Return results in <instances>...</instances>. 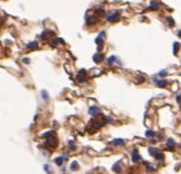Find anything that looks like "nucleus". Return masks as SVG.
<instances>
[{"mask_svg": "<svg viewBox=\"0 0 181 174\" xmlns=\"http://www.w3.org/2000/svg\"><path fill=\"white\" fill-rule=\"evenodd\" d=\"M121 19V14L118 12H111L106 16V20L108 22H116Z\"/></svg>", "mask_w": 181, "mask_h": 174, "instance_id": "nucleus-1", "label": "nucleus"}, {"mask_svg": "<svg viewBox=\"0 0 181 174\" xmlns=\"http://www.w3.org/2000/svg\"><path fill=\"white\" fill-rule=\"evenodd\" d=\"M97 21H98L97 17H95V16H91V17H88L87 20H86V25L87 26H93V25H95Z\"/></svg>", "mask_w": 181, "mask_h": 174, "instance_id": "nucleus-2", "label": "nucleus"}, {"mask_svg": "<svg viewBox=\"0 0 181 174\" xmlns=\"http://www.w3.org/2000/svg\"><path fill=\"white\" fill-rule=\"evenodd\" d=\"M88 113H89V115L95 116V115H97V114L100 113V108H98L97 106H92V107L88 109Z\"/></svg>", "mask_w": 181, "mask_h": 174, "instance_id": "nucleus-3", "label": "nucleus"}, {"mask_svg": "<svg viewBox=\"0 0 181 174\" xmlns=\"http://www.w3.org/2000/svg\"><path fill=\"white\" fill-rule=\"evenodd\" d=\"M132 161H133V162H139V161H141V155L139 154V152H137V150H134L133 153H132Z\"/></svg>", "mask_w": 181, "mask_h": 174, "instance_id": "nucleus-4", "label": "nucleus"}, {"mask_svg": "<svg viewBox=\"0 0 181 174\" xmlns=\"http://www.w3.org/2000/svg\"><path fill=\"white\" fill-rule=\"evenodd\" d=\"M103 59H104V56L102 54H100V53H98V54H95L94 56H93V60H94L95 63H97V64L101 63Z\"/></svg>", "mask_w": 181, "mask_h": 174, "instance_id": "nucleus-5", "label": "nucleus"}, {"mask_svg": "<svg viewBox=\"0 0 181 174\" xmlns=\"http://www.w3.org/2000/svg\"><path fill=\"white\" fill-rule=\"evenodd\" d=\"M153 82H154L155 85L158 87H166V84H168L166 80H160V79H157V78H153Z\"/></svg>", "mask_w": 181, "mask_h": 174, "instance_id": "nucleus-6", "label": "nucleus"}, {"mask_svg": "<svg viewBox=\"0 0 181 174\" xmlns=\"http://www.w3.org/2000/svg\"><path fill=\"white\" fill-rule=\"evenodd\" d=\"M53 34H54L53 31H49V30H45L44 33L41 34V38H43L44 40H48L49 38H50V36H52Z\"/></svg>", "mask_w": 181, "mask_h": 174, "instance_id": "nucleus-7", "label": "nucleus"}, {"mask_svg": "<svg viewBox=\"0 0 181 174\" xmlns=\"http://www.w3.org/2000/svg\"><path fill=\"white\" fill-rule=\"evenodd\" d=\"M47 145L52 146V147H56V145H57V140H56L55 137H52V136H50L47 141Z\"/></svg>", "mask_w": 181, "mask_h": 174, "instance_id": "nucleus-8", "label": "nucleus"}, {"mask_svg": "<svg viewBox=\"0 0 181 174\" xmlns=\"http://www.w3.org/2000/svg\"><path fill=\"white\" fill-rule=\"evenodd\" d=\"M111 144L114 145V146H121V145L124 144V140H122V138H116V140H113V141L111 142Z\"/></svg>", "mask_w": 181, "mask_h": 174, "instance_id": "nucleus-9", "label": "nucleus"}, {"mask_svg": "<svg viewBox=\"0 0 181 174\" xmlns=\"http://www.w3.org/2000/svg\"><path fill=\"white\" fill-rule=\"evenodd\" d=\"M27 48L29 49V50H35V49H37L38 48V43L37 41H31L27 45Z\"/></svg>", "mask_w": 181, "mask_h": 174, "instance_id": "nucleus-10", "label": "nucleus"}, {"mask_svg": "<svg viewBox=\"0 0 181 174\" xmlns=\"http://www.w3.org/2000/svg\"><path fill=\"white\" fill-rule=\"evenodd\" d=\"M76 78H77V82H79V83H84V82H86V75L84 76V75H82L81 72L77 75Z\"/></svg>", "mask_w": 181, "mask_h": 174, "instance_id": "nucleus-11", "label": "nucleus"}, {"mask_svg": "<svg viewBox=\"0 0 181 174\" xmlns=\"http://www.w3.org/2000/svg\"><path fill=\"white\" fill-rule=\"evenodd\" d=\"M64 160H65L64 156H58V157H56L55 159V163L57 164V165H62L63 162H64Z\"/></svg>", "mask_w": 181, "mask_h": 174, "instance_id": "nucleus-12", "label": "nucleus"}, {"mask_svg": "<svg viewBox=\"0 0 181 174\" xmlns=\"http://www.w3.org/2000/svg\"><path fill=\"white\" fill-rule=\"evenodd\" d=\"M116 60H117V58L115 57V56H111V57H108V59H107V64H108V65H113Z\"/></svg>", "mask_w": 181, "mask_h": 174, "instance_id": "nucleus-13", "label": "nucleus"}, {"mask_svg": "<svg viewBox=\"0 0 181 174\" xmlns=\"http://www.w3.org/2000/svg\"><path fill=\"white\" fill-rule=\"evenodd\" d=\"M154 157H155V159H157V160H158L159 162H162V161H163V159H164V156H163V154H162V153H159V152H158V153H157V154H155V155H154Z\"/></svg>", "mask_w": 181, "mask_h": 174, "instance_id": "nucleus-14", "label": "nucleus"}, {"mask_svg": "<svg viewBox=\"0 0 181 174\" xmlns=\"http://www.w3.org/2000/svg\"><path fill=\"white\" fill-rule=\"evenodd\" d=\"M113 171L116 172V173H120L121 172V166H120V163H115L113 165Z\"/></svg>", "mask_w": 181, "mask_h": 174, "instance_id": "nucleus-15", "label": "nucleus"}, {"mask_svg": "<svg viewBox=\"0 0 181 174\" xmlns=\"http://www.w3.org/2000/svg\"><path fill=\"white\" fill-rule=\"evenodd\" d=\"M149 8H150L151 10H155V9H158V8H159V4H158V2H155V1H153V2L150 5V7Z\"/></svg>", "mask_w": 181, "mask_h": 174, "instance_id": "nucleus-16", "label": "nucleus"}, {"mask_svg": "<svg viewBox=\"0 0 181 174\" xmlns=\"http://www.w3.org/2000/svg\"><path fill=\"white\" fill-rule=\"evenodd\" d=\"M55 133H54V130H48V132H46V133H44V134L41 135V137H50V135H54Z\"/></svg>", "mask_w": 181, "mask_h": 174, "instance_id": "nucleus-17", "label": "nucleus"}, {"mask_svg": "<svg viewBox=\"0 0 181 174\" xmlns=\"http://www.w3.org/2000/svg\"><path fill=\"white\" fill-rule=\"evenodd\" d=\"M70 170H73V171H75V170H77L78 169V163L77 162H76V161H74V162H73V163L70 164Z\"/></svg>", "mask_w": 181, "mask_h": 174, "instance_id": "nucleus-18", "label": "nucleus"}, {"mask_svg": "<svg viewBox=\"0 0 181 174\" xmlns=\"http://www.w3.org/2000/svg\"><path fill=\"white\" fill-rule=\"evenodd\" d=\"M174 144H176V143H174V141L172 138H169V140L166 141V146H168V147H172Z\"/></svg>", "mask_w": 181, "mask_h": 174, "instance_id": "nucleus-19", "label": "nucleus"}, {"mask_svg": "<svg viewBox=\"0 0 181 174\" xmlns=\"http://www.w3.org/2000/svg\"><path fill=\"white\" fill-rule=\"evenodd\" d=\"M166 22H168V25L170 26V27H173V26H174V20L171 18V17L166 18Z\"/></svg>", "mask_w": 181, "mask_h": 174, "instance_id": "nucleus-20", "label": "nucleus"}, {"mask_svg": "<svg viewBox=\"0 0 181 174\" xmlns=\"http://www.w3.org/2000/svg\"><path fill=\"white\" fill-rule=\"evenodd\" d=\"M173 54L177 55L178 54V50H179V43H174L173 44Z\"/></svg>", "mask_w": 181, "mask_h": 174, "instance_id": "nucleus-21", "label": "nucleus"}, {"mask_svg": "<svg viewBox=\"0 0 181 174\" xmlns=\"http://www.w3.org/2000/svg\"><path fill=\"white\" fill-rule=\"evenodd\" d=\"M145 166H147V171L148 172H154V167L151 166L149 163H145Z\"/></svg>", "mask_w": 181, "mask_h": 174, "instance_id": "nucleus-22", "label": "nucleus"}, {"mask_svg": "<svg viewBox=\"0 0 181 174\" xmlns=\"http://www.w3.org/2000/svg\"><path fill=\"white\" fill-rule=\"evenodd\" d=\"M149 153H150L152 156H154L155 154L158 153V151H157L155 149H153V147H149Z\"/></svg>", "mask_w": 181, "mask_h": 174, "instance_id": "nucleus-23", "label": "nucleus"}, {"mask_svg": "<svg viewBox=\"0 0 181 174\" xmlns=\"http://www.w3.org/2000/svg\"><path fill=\"white\" fill-rule=\"evenodd\" d=\"M40 94H41V97L44 98L45 101H47V99H48V94H47V92H46V91H43V92L40 93Z\"/></svg>", "mask_w": 181, "mask_h": 174, "instance_id": "nucleus-24", "label": "nucleus"}, {"mask_svg": "<svg viewBox=\"0 0 181 174\" xmlns=\"http://www.w3.org/2000/svg\"><path fill=\"white\" fill-rule=\"evenodd\" d=\"M68 146H69V149L72 150V151H74V150L76 149V146L74 145V142H73V141H69V142H68Z\"/></svg>", "mask_w": 181, "mask_h": 174, "instance_id": "nucleus-25", "label": "nucleus"}, {"mask_svg": "<svg viewBox=\"0 0 181 174\" xmlns=\"http://www.w3.org/2000/svg\"><path fill=\"white\" fill-rule=\"evenodd\" d=\"M145 135H147L148 137H153V136H154V132H152V130H147V132H145Z\"/></svg>", "mask_w": 181, "mask_h": 174, "instance_id": "nucleus-26", "label": "nucleus"}, {"mask_svg": "<svg viewBox=\"0 0 181 174\" xmlns=\"http://www.w3.org/2000/svg\"><path fill=\"white\" fill-rule=\"evenodd\" d=\"M97 12H100V14H104V9L103 8H97Z\"/></svg>", "mask_w": 181, "mask_h": 174, "instance_id": "nucleus-27", "label": "nucleus"}, {"mask_svg": "<svg viewBox=\"0 0 181 174\" xmlns=\"http://www.w3.org/2000/svg\"><path fill=\"white\" fill-rule=\"evenodd\" d=\"M44 169H45V170H46V172H47L48 174L50 173V170H49V166H48V165H45V166H44Z\"/></svg>", "mask_w": 181, "mask_h": 174, "instance_id": "nucleus-28", "label": "nucleus"}, {"mask_svg": "<svg viewBox=\"0 0 181 174\" xmlns=\"http://www.w3.org/2000/svg\"><path fill=\"white\" fill-rule=\"evenodd\" d=\"M166 74H168V72H166V70H162L159 75H160V76H164V75H166Z\"/></svg>", "mask_w": 181, "mask_h": 174, "instance_id": "nucleus-29", "label": "nucleus"}, {"mask_svg": "<svg viewBox=\"0 0 181 174\" xmlns=\"http://www.w3.org/2000/svg\"><path fill=\"white\" fill-rule=\"evenodd\" d=\"M22 62H24V63H26V64H29V62H30V60H29V59H28V58H24V59H22Z\"/></svg>", "mask_w": 181, "mask_h": 174, "instance_id": "nucleus-30", "label": "nucleus"}, {"mask_svg": "<svg viewBox=\"0 0 181 174\" xmlns=\"http://www.w3.org/2000/svg\"><path fill=\"white\" fill-rule=\"evenodd\" d=\"M177 101L179 102V103H181V95H179V96L177 97Z\"/></svg>", "mask_w": 181, "mask_h": 174, "instance_id": "nucleus-31", "label": "nucleus"}, {"mask_svg": "<svg viewBox=\"0 0 181 174\" xmlns=\"http://www.w3.org/2000/svg\"><path fill=\"white\" fill-rule=\"evenodd\" d=\"M178 36L181 38V30H179V31H178Z\"/></svg>", "mask_w": 181, "mask_h": 174, "instance_id": "nucleus-32", "label": "nucleus"}, {"mask_svg": "<svg viewBox=\"0 0 181 174\" xmlns=\"http://www.w3.org/2000/svg\"><path fill=\"white\" fill-rule=\"evenodd\" d=\"M180 146H181V145H180Z\"/></svg>", "mask_w": 181, "mask_h": 174, "instance_id": "nucleus-33", "label": "nucleus"}]
</instances>
